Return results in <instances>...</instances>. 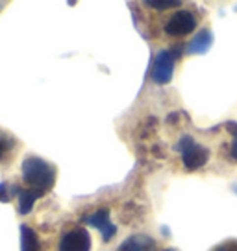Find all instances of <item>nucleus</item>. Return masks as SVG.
I'll list each match as a JSON object with an SVG mask.
<instances>
[{"label":"nucleus","mask_w":237,"mask_h":251,"mask_svg":"<svg viewBox=\"0 0 237 251\" xmlns=\"http://www.w3.org/2000/svg\"><path fill=\"white\" fill-rule=\"evenodd\" d=\"M21 172H23L24 183L30 185L32 190L39 192V194H47L48 190H52L56 183L54 166H50L41 157H26L21 165Z\"/></svg>","instance_id":"f257e3e1"},{"label":"nucleus","mask_w":237,"mask_h":251,"mask_svg":"<svg viewBox=\"0 0 237 251\" xmlns=\"http://www.w3.org/2000/svg\"><path fill=\"white\" fill-rule=\"evenodd\" d=\"M176 150L182 153V163L189 172L202 168L207 163V159H209V150L206 146L197 144L189 135H183L182 139L178 141Z\"/></svg>","instance_id":"f03ea898"},{"label":"nucleus","mask_w":237,"mask_h":251,"mask_svg":"<svg viewBox=\"0 0 237 251\" xmlns=\"http://www.w3.org/2000/svg\"><path fill=\"white\" fill-rule=\"evenodd\" d=\"M174 57L171 48L167 50H159L156 57H154V67H152V79L158 85H167L174 74Z\"/></svg>","instance_id":"7ed1b4c3"},{"label":"nucleus","mask_w":237,"mask_h":251,"mask_svg":"<svg viewBox=\"0 0 237 251\" xmlns=\"http://www.w3.org/2000/svg\"><path fill=\"white\" fill-rule=\"evenodd\" d=\"M197 28V19L187 9L176 11L165 24V33L171 37H183Z\"/></svg>","instance_id":"20e7f679"},{"label":"nucleus","mask_w":237,"mask_h":251,"mask_svg":"<svg viewBox=\"0 0 237 251\" xmlns=\"http://www.w3.org/2000/svg\"><path fill=\"white\" fill-rule=\"evenodd\" d=\"M91 250V236L84 227L67 231L58 246V251H89Z\"/></svg>","instance_id":"39448f33"},{"label":"nucleus","mask_w":237,"mask_h":251,"mask_svg":"<svg viewBox=\"0 0 237 251\" xmlns=\"http://www.w3.org/2000/svg\"><path fill=\"white\" fill-rule=\"evenodd\" d=\"M86 224H89L91 227H95L96 231H100L104 242H110L113 236L117 235V227L111 224L110 220V211L108 209H98V211L87 214L84 218Z\"/></svg>","instance_id":"423d86ee"},{"label":"nucleus","mask_w":237,"mask_h":251,"mask_svg":"<svg viewBox=\"0 0 237 251\" xmlns=\"http://www.w3.org/2000/svg\"><path fill=\"white\" fill-rule=\"evenodd\" d=\"M117 251H156V242L148 235H134L120 244Z\"/></svg>","instance_id":"0eeeda50"},{"label":"nucleus","mask_w":237,"mask_h":251,"mask_svg":"<svg viewBox=\"0 0 237 251\" xmlns=\"http://www.w3.org/2000/svg\"><path fill=\"white\" fill-rule=\"evenodd\" d=\"M213 43V35L209 30H202L200 33H197L191 43L187 45V54H206Z\"/></svg>","instance_id":"6e6552de"},{"label":"nucleus","mask_w":237,"mask_h":251,"mask_svg":"<svg viewBox=\"0 0 237 251\" xmlns=\"http://www.w3.org/2000/svg\"><path fill=\"white\" fill-rule=\"evenodd\" d=\"M17 194H19V212L21 214H28L33 209V203L37 201V198L43 196L32 188H23V190L17 188Z\"/></svg>","instance_id":"1a4fd4ad"},{"label":"nucleus","mask_w":237,"mask_h":251,"mask_svg":"<svg viewBox=\"0 0 237 251\" xmlns=\"http://www.w3.org/2000/svg\"><path fill=\"white\" fill-rule=\"evenodd\" d=\"M148 8H154V9H159V11H163V9H171V8H180V0H147L145 2Z\"/></svg>","instance_id":"9d476101"},{"label":"nucleus","mask_w":237,"mask_h":251,"mask_svg":"<svg viewBox=\"0 0 237 251\" xmlns=\"http://www.w3.org/2000/svg\"><path fill=\"white\" fill-rule=\"evenodd\" d=\"M211 251H237V240L236 238H230V240H224V242L217 244Z\"/></svg>","instance_id":"9b49d317"},{"label":"nucleus","mask_w":237,"mask_h":251,"mask_svg":"<svg viewBox=\"0 0 237 251\" xmlns=\"http://www.w3.org/2000/svg\"><path fill=\"white\" fill-rule=\"evenodd\" d=\"M8 187L9 185H6V183H0V201H2V203H8L9 201Z\"/></svg>","instance_id":"f8f14e48"},{"label":"nucleus","mask_w":237,"mask_h":251,"mask_svg":"<svg viewBox=\"0 0 237 251\" xmlns=\"http://www.w3.org/2000/svg\"><path fill=\"white\" fill-rule=\"evenodd\" d=\"M226 129H228V133H232L234 139H237V122H228V124H226Z\"/></svg>","instance_id":"ddd939ff"},{"label":"nucleus","mask_w":237,"mask_h":251,"mask_svg":"<svg viewBox=\"0 0 237 251\" xmlns=\"http://www.w3.org/2000/svg\"><path fill=\"white\" fill-rule=\"evenodd\" d=\"M232 157L237 161V139H234V142H232Z\"/></svg>","instance_id":"4468645a"},{"label":"nucleus","mask_w":237,"mask_h":251,"mask_svg":"<svg viewBox=\"0 0 237 251\" xmlns=\"http://www.w3.org/2000/svg\"><path fill=\"white\" fill-rule=\"evenodd\" d=\"M4 150H6V144L0 141V159H2V155H4Z\"/></svg>","instance_id":"2eb2a0df"},{"label":"nucleus","mask_w":237,"mask_h":251,"mask_svg":"<svg viewBox=\"0 0 237 251\" xmlns=\"http://www.w3.org/2000/svg\"><path fill=\"white\" fill-rule=\"evenodd\" d=\"M165 251H173V250H165Z\"/></svg>","instance_id":"dca6fc26"}]
</instances>
